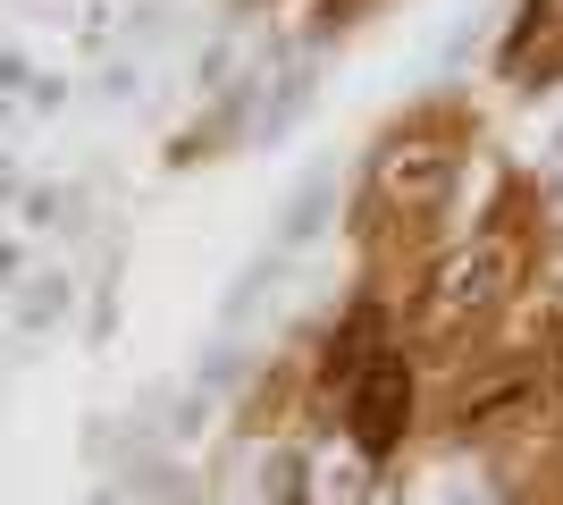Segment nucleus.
<instances>
[{"instance_id": "nucleus-1", "label": "nucleus", "mask_w": 563, "mask_h": 505, "mask_svg": "<svg viewBox=\"0 0 563 505\" xmlns=\"http://www.w3.org/2000/svg\"><path fill=\"white\" fill-rule=\"evenodd\" d=\"M345 421H353V438H362V455H387L404 438V421H412V371H404V354H371L353 371Z\"/></svg>"}, {"instance_id": "nucleus-2", "label": "nucleus", "mask_w": 563, "mask_h": 505, "mask_svg": "<svg viewBox=\"0 0 563 505\" xmlns=\"http://www.w3.org/2000/svg\"><path fill=\"white\" fill-rule=\"evenodd\" d=\"M505 270H514V253L505 244H479L471 262H446L438 270V295H446V312H479V304H496V287H505Z\"/></svg>"}, {"instance_id": "nucleus-3", "label": "nucleus", "mask_w": 563, "mask_h": 505, "mask_svg": "<svg viewBox=\"0 0 563 505\" xmlns=\"http://www.w3.org/2000/svg\"><path fill=\"white\" fill-rule=\"evenodd\" d=\"M547 362H555V387H563V320H547Z\"/></svg>"}]
</instances>
